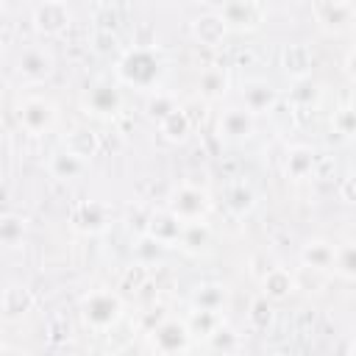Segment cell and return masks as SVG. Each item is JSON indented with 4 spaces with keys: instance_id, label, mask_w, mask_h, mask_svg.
Listing matches in <instances>:
<instances>
[{
    "instance_id": "1",
    "label": "cell",
    "mask_w": 356,
    "mask_h": 356,
    "mask_svg": "<svg viewBox=\"0 0 356 356\" xmlns=\"http://www.w3.org/2000/svg\"><path fill=\"white\" fill-rule=\"evenodd\" d=\"M83 317L97 328H108L120 317V298L111 292H92L83 300Z\"/></svg>"
},
{
    "instance_id": "2",
    "label": "cell",
    "mask_w": 356,
    "mask_h": 356,
    "mask_svg": "<svg viewBox=\"0 0 356 356\" xmlns=\"http://www.w3.org/2000/svg\"><path fill=\"white\" fill-rule=\"evenodd\" d=\"M56 122V106L44 97H28L19 106V125L31 134H42Z\"/></svg>"
},
{
    "instance_id": "3",
    "label": "cell",
    "mask_w": 356,
    "mask_h": 356,
    "mask_svg": "<svg viewBox=\"0 0 356 356\" xmlns=\"http://www.w3.org/2000/svg\"><path fill=\"white\" fill-rule=\"evenodd\" d=\"M214 14L225 22V28L228 25H234V28H253V25H259L261 22V17H264V6L261 3H222V6H217L214 8Z\"/></svg>"
},
{
    "instance_id": "4",
    "label": "cell",
    "mask_w": 356,
    "mask_h": 356,
    "mask_svg": "<svg viewBox=\"0 0 356 356\" xmlns=\"http://www.w3.org/2000/svg\"><path fill=\"white\" fill-rule=\"evenodd\" d=\"M206 209V195L200 189H192V186H181L175 195H172V203H170V211L184 222H195Z\"/></svg>"
},
{
    "instance_id": "5",
    "label": "cell",
    "mask_w": 356,
    "mask_h": 356,
    "mask_svg": "<svg viewBox=\"0 0 356 356\" xmlns=\"http://www.w3.org/2000/svg\"><path fill=\"white\" fill-rule=\"evenodd\" d=\"M189 342V331L184 323H175V320H167L161 323L156 331H153V345L161 350V353H181Z\"/></svg>"
},
{
    "instance_id": "6",
    "label": "cell",
    "mask_w": 356,
    "mask_h": 356,
    "mask_svg": "<svg viewBox=\"0 0 356 356\" xmlns=\"http://www.w3.org/2000/svg\"><path fill=\"white\" fill-rule=\"evenodd\" d=\"M353 3H317L314 6V14L320 19V25L325 31H345L350 28V19H353Z\"/></svg>"
},
{
    "instance_id": "7",
    "label": "cell",
    "mask_w": 356,
    "mask_h": 356,
    "mask_svg": "<svg viewBox=\"0 0 356 356\" xmlns=\"http://www.w3.org/2000/svg\"><path fill=\"white\" fill-rule=\"evenodd\" d=\"M33 22L44 33H58L70 22V8L64 3H39L33 8Z\"/></svg>"
},
{
    "instance_id": "8",
    "label": "cell",
    "mask_w": 356,
    "mask_h": 356,
    "mask_svg": "<svg viewBox=\"0 0 356 356\" xmlns=\"http://www.w3.org/2000/svg\"><path fill=\"white\" fill-rule=\"evenodd\" d=\"M53 72V58L47 50L42 47H28L19 56V75H25L28 81H42Z\"/></svg>"
},
{
    "instance_id": "9",
    "label": "cell",
    "mask_w": 356,
    "mask_h": 356,
    "mask_svg": "<svg viewBox=\"0 0 356 356\" xmlns=\"http://www.w3.org/2000/svg\"><path fill=\"white\" fill-rule=\"evenodd\" d=\"M242 97H245V111H250V114H259V111L270 108L273 100H275L273 86L264 83V81H248L245 89H242Z\"/></svg>"
},
{
    "instance_id": "10",
    "label": "cell",
    "mask_w": 356,
    "mask_h": 356,
    "mask_svg": "<svg viewBox=\"0 0 356 356\" xmlns=\"http://www.w3.org/2000/svg\"><path fill=\"white\" fill-rule=\"evenodd\" d=\"M225 22L211 11V14H203V17H197L195 22H192V33H195V39L197 42H203V44H217V42H222V36H225Z\"/></svg>"
},
{
    "instance_id": "11",
    "label": "cell",
    "mask_w": 356,
    "mask_h": 356,
    "mask_svg": "<svg viewBox=\"0 0 356 356\" xmlns=\"http://www.w3.org/2000/svg\"><path fill=\"white\" fill-rule=\"evenodd\" d=\"M250 128H253V114L245 111V108H231V111H225L222 120H220V131H222L228 139H242V136L250 134Z\"/></svg>"
},
{
    "instance_id": "12",
    "label": "cell",
    "mask_w": 356,
    "mask_h": 356,
    "mask_svg": "<svg viewBox=\"0 0 356 356\" xmlns=\"http://www.w3.org/2000/svg\"><path fill=\"white\" fill-rule=\"evenodd\" d=\"M72 222L81 228V231H100L106 225V209L100 203H81L72 214Z\"/></svg>"
},
{
    "instance_id": "13",
    "label": "cell",
    "mask_w": 356,
    "mask_h": 356,
    "mask_svg": "<svg viewBox=\"0 0 356 356\" xmlns=\"http://www.w3.org/2000/svg\"><path fill=\"white\" fill-rule=\"evenodd\" d=\"M95 150H97V139H95L92 131H86V128H75V131L67 136V153H72L75 159L89 161V159L95 156Z\"/></svg>"
},
{
    "instance_id": "14",
    "label": "cell",
    "mask_w": 356,
    "mask_h": 356,
    "mask_svg": "<svg viewBox=\"0 0 356 356\" xmlns=\"http://www.w3.org/2000/svg\"><path fill=\"white\" fill-rule=\"evenodd\" d=\"M303 261H306V267L328 270V267H337V250L328 248L325 242H309L303 248Z\"/></svg>"
},
{
    "instance_id": "15",
    "label": "cell",
    "mask_w": 356,
    "mask_h": 356,
    "mask_svg": "<svg viewBox=\"0 0 356 356\" xmlns=\"http://www.w3.org/2000/svg\"><path fill=\"white\" fill-rule=\"evenodd\" d=\"M83 164H86V161L75 159L72 153L58 150V153H53V159H50V172H53L56 178H61V181H70V178H75V175L83 172Z\"/></svg>"
},
{
    "instance_id": "16",
    "label": "cell",
    "mask_w": 356,
    "mask_h": 356,
    "mask_svg": "<svg viewBox=\"0 0 356 356\" xmlns=\"http://www.w3.org/2000/svg\"><path fill=\"white\" fill-rule=\"evenodd\" d=\"M312 67V56H309V47L306 44H289L284 50V70L292 72V75H306Z\"/></svg>"
},
{
    "instance_id": "17",
    "label": "cell",
    "mask_w": 356,
    "mask_h": 356,
    "mask_svg": "<svg viewBox=\"0 0 356 356\" xmlns=\"http://www.w3.org/2000/svg\"><path fill=\"white\" fill-rule=\"evenodd\" d=\"M25 236V220L17 214H3L0 217V245L6 248H17Z\"/></svg>"
},
{
    "instance_id": "18",
    "label": "cell",
    "mask_w": 356,
    "mask_h": 356,
    "mask_svg": "<svg viewBox=\"0 0 356 356\" xmlns=\"http://www.w3.org/2000/svg\"><path fill=\"white\" fill-rule=\"evenodd\" d=\"M3 309H6V314L8 317H17V314H22V312H28L31 309V295H28V289L25 286H8L6 292H3Z\"/></svg>"
},
{
    "instance_id": "19",
    "label": "cell",
    "mask_w": 356,
    "mask_h": 356,
    "mask_svg": "<svg viewBox=\"0 0 356 356\" xmlns=\"http://www.w3.org/2000/svg\"><path fill=\"white\" fill-rule=\"evenodd\" d=\"M86 103H89L97 114H114V108L120 106V97H117V92L108 89V86H95V89L89 92V97H86Z\"/></svg>"
},
{
    "instance_id": "20",
    "label": "cell",
    "mask_w": 356,
    "mask_h": 356,
    "mask_svg": "<svg viewBox=\"0 0 356 356\" xmlns=\"http://www.w3.org/2000/svg\"><path fill=\"white\" fill-rule=\"evenodd\" d=\"M264 292L270 295V298H286L289 292H292V278H289V273H284V270H267L264 273Z\"/></svg>"
},
{
    "instance_id": "21",
    "label": "cell",
    "mask_w": 356,
    "mask_h": 356,
    "mask_svg": "<svg viewBox=\"0 0 356 356\" xmlns=\"http://www.w3.org/2000/svg\"><path fill=\"white\" fill-rule=\"evenodd\" d=\"M159 128H161V134L170 136V139H184V136L189 134V120H186V114H184L181 108H172V111L159 122Z\"/></svg>"
},
{
    "instance_id": "22",
    "label": "cell",
    "mask_w": 356,
    "mask_h": 356,
    "mask_svg": "<svg viewBox=\"0 0 356 356\" xmlns=\"http://www.w3.org/2000/svg\"><path fill=\"white\" fill-rule=\"evenodd\" d=\"M225 72L222 70H206L203 75H200V92L206 95V97H217V95H222L225 92Z\"/></svg>"
},
{
    "instance_id": "23",
    "label": "cell",
    "mask_w": 356,
    "mask_h": 356,
    "mask_svg": "<svg viewBox=\"0 0 356 356\" xmlns=\"http://www.w3.org/2000/svg\"><path fill=\"white\" fill-rule=\"evenodd\" d=\"M259 317V328H264L267 323H270V306H267V300H256L253 303V314H250V320H256Z\"/></svg>"
},
{
    "instance_id": "24",
    "label": "cell",
    "mask_w": 356,
    "mask_h": 356,
    "mask_svg": "<svg viewBox=\"0 0 356 356\" xmlns=\"http://www.w3.org/2000/svg\"><path fill=\"white\" fill-rule=\"evenodd\" d=\"M0 356H25V353H19L17 348H8V345H0Z\"/></svg>"
}]
</instances>
